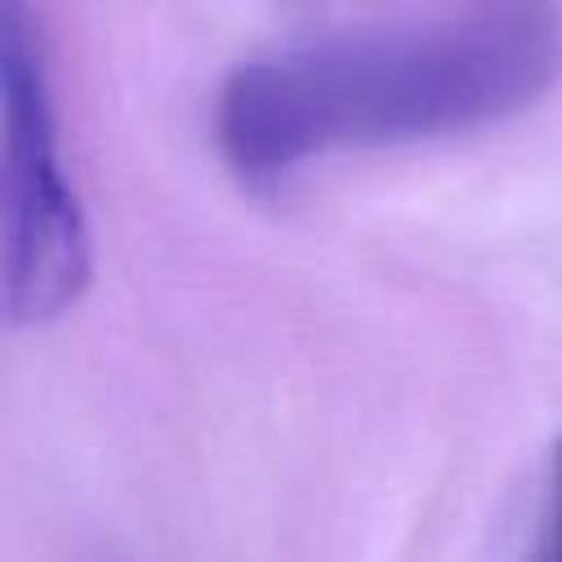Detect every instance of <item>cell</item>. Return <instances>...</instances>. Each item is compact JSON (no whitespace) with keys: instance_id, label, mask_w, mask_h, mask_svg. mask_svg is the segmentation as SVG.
Segmentation results:
<instances>
[{"instance_id":"cell-1","label":"cell","mask_w":562,"mask_h":562,"mask_svg":"<svg viewBox=\"0 0 562 562\" xmlns=\"http://www.w3.org/2000/svg\"><path fill=\"white\" fill-rule=\"evenodd\" d=\"M558 75V0H457L237 66L220 88L215 136L246 180H277L347 149L492 127L531 110Z\"/></svg>"},{"instance_id":"cell-2","label":"cell","mask_w":562,"mask_h":562,"mask_svg":"<svg viewBox=\"0 0 562 562\" xmlns=\"http://www.w3.org/2000/svg\"><path fill=\"white\" fill-rule=\"evenodd\" d=\"M0 101H4V316L44 325L70 312L92 277V241L66 176L48 79L22 0H0Z\"/></svg>"},{"instance_id":"cell-3","label":"cell","mask_w":562,"mask_h":562,"mask_svg":"<svg viewBox=\"0 0 562 562\" xmlns=\"http://www.w3.org/2000/svg\"><path fill=\"white\" fill-rule=\"evenodd\" d=\"M549 531H553V553H562V439L553 448V514H549Z\"/></svg>"}]
</instances>
